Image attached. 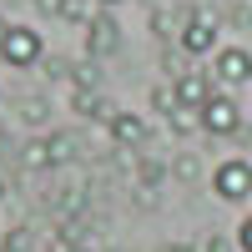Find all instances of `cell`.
Returning <instances> with one entry per match:
<instances>
[{
	"mask_svg": "<svg viewBox=\"0 0 252 252\" xmlns=\"http://www.w3.org/2000/svg\"><path fill=\"white\" fill-rule=\"evenodd\" d=\"M61 20H76V26H91V20H96V0H61Z\"/></svg>",
	"mask_w": 252,
	"mask_h": 252,
	"instance_id": "12",
	"label": "cell"
},
{
	"mask_svg": "<svg viewBox=\"0 0 252 252\" xmlns=\"http://www.w3.org/2000/svg\"><path fill=\"white\" fill-rule=\"evenodd\" d=\"M5 35H10V26H5V20H0V46H5Z\"/></svg>",
	"mask_w": 252,
	"mask_h": 252,
	"instance_id": "22",
	"label": "cell"
},
{
	"mask_svg": "<svg viewBox=\"0 0 252 252\" xmlns=\"http://www.w3.org/2000/svg\"><path fill=\"white\" fill-rule=\"evenodd\" d=\"M146 136H152V126H146L141 111H116L111 116V141L121 146V152H126V146H141Z\"/></svg>",
	"mask_w": 252,
	"mask_h": 252,
	"instance_id": "8",
	"label": "cell"
},
{
	"mask_svg": "<svg viewBox=\"0 0 252 252\" xmlns=\"http://www.w3.org/2000/svg\"><path fill=\"white\" fill-rule=\"evenodd\" d=\"M96 5H121V0H96Z\"/></svg>",
	"mask_w": 252,
	"mask_h": 252,
	"instance_id": "24",
	"label": "cell"
},
{
	"mask_svg": "<svg viewBox=\"0 0 252 252\" xmlns=\"http://www.w3.org/2000/svg\"><path fill=\"white\" fill-rule=\"evenodd\" d=\"M237 247H242V252H252V217L237 227Z\"/></svg>",
	"mask_w": 252,
	"mask_h": 252,
	"instance_id": "18",
	"label": "cell"
},
{
	"mask_svg": "<svg viewBox=\"0 0 252 252\" xmlns=\"http://www.w3.org/2000/svg\"><path fill=\"white\" fill-rule=\"evenodd\" d=\"M71 106H76L81 116H91V121H106V126H111V116L121 111V106H111V96H101V91H71Z\"/></svg>",
	"mask_w": 252,
	"mask_h": 252,
	"instance_id": "9",
	"label": "cell"
},
{
	"mask_svg": "<svg viewBox=\"0 0 252 252\" xmlns=\"http://www.w3.org/2000/svg\"><path fill=\"white\" fill-rule=\"evenodd\" d=\"M217 81H227V86L252 81V51H242V46H222V51H217Z\"/></svg>",
	"mask_w": 252,
	"mask_h": 252,
	"instance_id": "6",
	"label": "cell"
},
{
	"mask_svg": "<svg viewBox=\"0 0 252 252\" xmlns=\"http://www.w3.org/2000/svg\"><path fill=\"white\" fill-rule=\"evenodd\" d=\"M212 192L222 202H247L252 197V166L247 161H222L212 172Z\"/></svg>",
	"mask_w": 252,
	"mask_h": 252,
	"instance_id": "3",
	"label": "cell"
},
{
	"mask_svg": "<svg viewBox=\"0 0 252 252\" xmlns=\"http://www.w3.org/2000/svg\"><path fill=\"white\" fill-rule=\"evenodd\" d=\"M217 31H222L217 10H212V5H197V10H187V15H182L177 40H182V51H187V56H207V51H217Z\"/></svg>",
	"mask_w": 252,
	"mask_h": 252,
	"instance_id": "1",
	"label": "cell"
},
{
	"mask_svg": "<svg viewBox=\"0 0 252 252\" xmlns=\"http://www.w3.org/2000/svg\"><path fill=\"white\" fill-rule=\"evenodd\" d=\"M20 166H26V172H46V166H51L46 141H26V146H20Z\"/></svg>",
	"mask_w": 252,
	"mask_h": 252,
	"instance_id": "14",
	"label": "cell"
},
{
	"mask_svg": "<svg viewBox=\"0 0 252 252\" xmlns=\"http://www.w3.org/2000/svg\"><path fill=\"white\" fill-rule=\"evenodd\" d=\"M121 51V26L111 10H96V20L86 26V61H106Z\"/></svg>",
	"mask_w": 252,
	"mask_h": 252,
	"instance_id": "2",
	"label": "cell"
},
{
	"mask_svg": "<svg viewBox=\"0 0 252 252\" xmlns=\"http://www.w3.org/2000/svg\"><path fill=\"white\" fill-rule=\"evenodd\" d=\"M207 252H227V242L222 237H207Z\"/></svg>",
	"mask_w": 252,
	"mask_h": 252,
	"instance_id": "21",
	"label": "cell"
},
{
	"mask_svg": "<svg viewBox=\"0 0 252 252\" xmlns=\"http://www.w3.org/2000/svg\"><path fill=\"white\" fill-rule=\"evenodd\" d=\"M46 157H51V166H66V161L76 157V136H71V131H56V136H46Z\"/></svg>",
	"mask_w": 252,
	"mask_h": 252,
	"instance_id": "10",
	"label": "cell"
},
{
	"mask_svg": "<svg viewBox=\"0 0 252 252\" xmlns=\"http://www.w3.org/2000/svg\"><path fill=\"white\" fill-rule=\"evenodd\" d=\"M0 252H26V247H10V242H0Z\"/></svg>",
	"mask_w": 252,
	"mask_h": 252,
	"instance_id": "23",
	"label": "cell"
},
{
	"mask_svg": "<svg viewBox=\"0 0 252 252\" xmlns=\"http://www.w3.org/2000/svg\"><path fill=\"white\" fill-rule=\"evenodd\" d=\"M20 116H26L31 126H40V121H46V101H40V96H31L26 106H20Z\"/></svg>",
	"mask_w": 252,
	"mask_h": 252,
	"instance_id": "17",
	"label": "cell"
},
{
	"mask_svg": "<svg viewBox=\"0 0 252 252\" xmlns=\"http://www.w3.org/2000/svg\"><path fill=\"white\" fill-rule=\"evenodd\" d=\"M0 56L10 61V66H35L40 61V35L35 31H26V26H10V35H5V46H0Z\"/></svg>",
	"mask_w": 252,
	"mask_h": 252,
	"instance_id": "5",
	"label": "cell"
},
{
	"mask_svg": "<svg viewBox=\"0 0 252 252\" xmlns=\"http://www.w3.org/2000/svg\"><path fill=\"white\" fill-rule=\"evenodd\" d=\"M166 126H172L177 136H192V131H202V111H187V106H177L172 116H166Z\"/></svg>",
	"mask_w": 252,
	"mask_h": 252,
	"instance_id": "13",
	"label": "cell"
},
{
	"mask_svg": "<svg viewBox=\"0 0 252 252\" xmlns=\"http://www.w3.org/2000/svg\"><path fill=\"white\" fill-rule=\"evenodd\" d=\"M0 197H5V187H0Z\"/></svg>",
	"mask_w": 252,
	"mask_h": 252,
	"instance_id": "25",
	"label": "cell"
},
{
	"mask_svg": "<svg viewBox=\"0 0 252 252\" xmlns=\"http://www.w3.org/2000/svg\"><path fill=\"white\" fill-rule=\"evenodd\" d=\"M202 131H212V136H237L242 131V111H237V101H227L212 91V101L202 106Z\"/></svg>",
	"mask_w": 252,
	"mask_h": 252,
	"instance_id": "4",
	"label": "cell"
},
{
	"mask_svg": "<svg viewBox=\"0 0 252 252\" xmlns=\"http://www.w3.org/2000/svg\"><path fill=\"white\" fill-rule=\"evenodd\" d=\"M172 172H177V182H197V177H202V166H197L192 152H182V157L172 161Z\"/></svg>",
	"mask_w": 252,
	"mask_h": 252,
	"instance_id": "15",
	"label": "cell"
},
{
	"mask_svg": "<svg viewBox=\"0 0 252 252\" xmlns=\"http://www.w3.org/2000/svg\"><path fill=\"white\" fill-rule=\"evenodd\" d=\"M172 96H177V106L202 111L207 101H212V86H207V76H202V71H187V76H177V81H172Z\"/></svg>",
	"mask_w": 252,
	"mask_h": 252,
	"instance_id": "7",
	"label": "cell"
},
{
	"mask_svg": "<svg viewBox=\"0 0 252 252\" xmlns=\"http://www.w3.org/2000/svg\"><path fill=\"white\" fill-rule=\"evenodd\" d=\"M66 76L76 81V91H101V71H96V61H76V66H66Z\"/></svg>",
	"mask_w": 252,
	"mask_h": 252,
	"instance_id": "11",
	"label": "cell"
},
{
	"mask_svg": "<svg viewBox=\"0 0 252 252\" xmlns=\"http://www.w3.org/2000/svg\"><path fill=\"white\" fill-rule=\"evenodd\" d=\"M56 252H91V247H86V242H61Z\"/></svg>",
	"mask_w": 252,
	"mask_h": 252,
	"instance_id": "20",
	"label": "cell"
},
{
	"mask_svg": "<svg viewBox=\"0 0 252 252\" xmlns=\"http://www.w3.org/2000/svg\"><path fill=\"white\" fill-rule=\"evenodd\" d=\"M40 5V15H51V20H61V0H35Z\"/></svg>",
	"mask_w": 252,
	"mask_h": 252,
	"instance_id": "19",
	"label": "cell"
},
{
	"mask_svg": "<svg viewBox=\"0 0 252 252\" xmlns=\"http://www.w3.org/2000/svg\"><path fill=\"white\" fill-rule=\"evenodd\" d=\"M152 106L172 116V111H177V96H172V86H157V91H152Z\"/></svg>",
	"mask_w": 252,
	"mask_h": 252,
	"instance_id": "16",
	"label": "cell"
}]
</instances>
